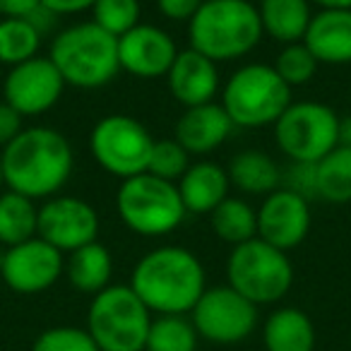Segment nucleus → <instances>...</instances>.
I'll return each instance as SVG.
<instances>
[{"label":"nucleus","mask_w":351,"mask_h":351,"mask_svg":"<svg viewBox=\"0 0 351 351\" xmlns=\"http://www.w3.org/2000/svg\"><path fill=\"white\" fill-rule=\"evenodd\" d=\"M5 186V181H3V149H0V188Z\"/></svg>","instance_id":"nucleus-42"},{"label":"nucleus","mask_w":351,"mask_h":351,"mask_svg":"<svg viewBox=\"0 0 351 351\" xmlns=\"http://www.w3.org/2000/svg\"><path fill=\"white\" fill-rule=\"evenodd\" d=\"M339 145L351 147V116L339 118Z\"/></svg>","instance_id":"nucleus-41"},{"label":"nucleus","mask_w":351,"mask_h":351,"mask_svg":"<svg viewBox=\"0 0 351 351\" xmlns=\"http://www.w3.org/2000/svg\"><path fill=\"white\" fill-rule=\"evenodd\" d=\"M311 8L308 0H260L258 15L263 32L284 46L303 41L313 20Z\"/></svg>","instance_id":"nucleus-24"},{"label":"nucleus","mask_w":351,"mask_h":351,"mask_svg":"<svg viewBox=\"0 0 351 351\" xmlns=\"http://www.w3.org/2000/svg\"><path fill=\"white\" fill-rule=\"evenodd\" d=\"M25 116L8 101H0V149H5L22 130H25Z\"/></svg>","instance_id":"nucleus-35"},{"label":"nucleus","mask_w":351,"mask_h":351,"mask_svg":"<svg viewBox=\"0 0 351 351\" xmlns=\"http://www.w3.org/2000/svg\"><path fill=\"white\" fill-rule=\"evenodd\" d=\"M265 351H313L315 325L301 308H277L263 325Z\"/></svg>","instance_id":"nucleus-22"},{"label":"nucleus","mask_w":351,"mask_h":351,"mask_svg":"<svg viewBox=\"0 0 351 351\" xmlns=\"http://www.w3.org/2000/svg\"><path fill=\"white\" fill-rule=\"evenodd\" d=\"M44 36L25 17H3L0 20V63L15 65L39 56Z\"/></svg>","instance_id":"nucleus-28"},{"label":"nucleus","mask_w":351,"mask_h":351,"mask_svg":"<svg viewBox=\"0 0 351 351\" xmlns=\"http://www.w3.org/2000/svg\"><path fill=\"white\" fill-rule=\"evenodd\" d=\"M210 224L217 239L234 248L258 236V210L243 197L229 195L212 210Z\"/></svg>","instance_id":"nucleus-25"},{"label":"nucleus","mask_w":351,"mask_h":351,"mask_svg":"<svg viewBox=\"0 0 351 351\" xmlns=\"http://www.w3.org/2000/svg\"><path fill=\"white\" fill-rule=\"evenodd\" d=\"M130 289L156 315H186L207 289L205 267L183 245H161L137 260Z\"/></svg>","instance_id":"nucleus-2"},{"label":"nucleus","mask_w":351,"mask_h":351,"mask_svg":"<svg viewBox=\"0 0 351 351\" xmlns=\"http://www.w3.org/2000/svg\"><path fill=\"white\" fill-rule=\"evenodd\" d=\"M258 5L250 0H205L188 22L191 49L215 63H229L258 49L263 39Z\"/></svg>","instance_id":"nucleus-3"},{"label":"nucleus","mask_w":351,"mask_h":351,"mask_svg":"<svg viewBox=\"0 0 351 351\" xmlns=\"http://www.w3.org/2000/svg\"><path fill=\"white\" fill-rule=\"evenodd\" d=\"M154 137L137 118L125 113H111L92 128L89 152L94 161L121 181L140 176L149 166Z\"/></svg>","instance_id":"nucleus-10"},{"label":"nucleus","mask_w":351,"mask_h":351,"mask_svg":"<svg viewBox=\"0 0 351 351\" xmlns=\"http://www.w3.org/2000/svg\"><path fill=\"white\" fill-rule=\"evenodd\" d=\"M191 164H193L191 154H188L176 140H154L147 173L156 176L161 181L178 183Z\"/></svg>","instance_id":"nucleus-32"},{"label":"nucleus","mask_w":351,"mask_h":351,"mask_svg":"<svg viewBox=\"0 0 351 351\" xmlns=\"http://www.w3.org/2000/svg\"><path fill=\"white\" fill-rule=\"evenodd\" d=\"M32 351H99L87 327L58 325L44 330L32 344Z\"/></svg>","instance_id":"nucleus-33"},{"label":"nucleus","mask_w":351,"mask_h":351,"mask_svg":"<svg viewBox=\"0 0 351 351\" xmlns=\"http://www.w3.org/2000/svg\"><path fill=\"white\" fill-rule=\"evenodd\" d=\"M197 332L186 315H156L147 332L145 351H195Z\"/></svg>","instance_id":"nucleus-29"},{"label":"nucleus","mask_w":351,"mask_h":351,"mask_svg":"<svg viewBox=\"0 0 351 351\" xmlns=\"http://www.w3.org/2000/svg\"><path fill=\"white\" fill-rule=\"evenodd\" d=\"M317 60L315 56L311 53L303 41H296V44H287L282 51H279L277 60H274V70L279 73V77L289 84V87H303L308 84L317 73Z\"/></svg>","instance_id":"nucleus-31"},{"label":"nucleus","mask_w":351,"mask_h":351,"mask_svg":"<svg viewBox=\"0 0 351 351\" xmlns=\"http://www.w3.org/2000/svg\"><path fill=\"white\" fill-rule=\"evenodd\" d=\"M149 325L152 311L130 284H111L89 303L87 332L99 351H145Z\"/></svg>","instance_id":"nucleus-7"},{"label":"nucleus","mask_w":351,"mask_h":351,"mask_svg":"<svg viewBox=\"0 0 351 351\" xmlns=\"http://www.w3.org/2000/svg\"><path fill=\"white\" fill-rule=\"evenodd\" d=\"M41 0H0V15L3 17H27Z\"/></svg>","instance_id":"nucleus-39"},{"label":"nucleus","mask_w":351,"mask_h":351,"mask_svg":"<svg viewBox=\"0 0 351 351\" xmlns=\"http://www.w3.org/2000/svg\"><path fill=\"white\" fill-rule=\"evenodd\" d=\"M320 10H351V0H308Z\"/></svg>","instance_id":"nucleus-40"},{"label":"nucleus","mask_w":351,"mask_h":351,"mask_svg":"<svg viewBox=\"0 0 351 351\" xmlns=\"http://www.w3.org/2000/svg\"><path fill=\"white\" fill-rule=\"evenodd\" d=\"M205 0H156V8L166 20L173 22H191L193 15L200 10Z\"/></svg>","instance_id":"nucleus-36"},{"label":"nucleus","mask_w":351,"mask_h":351,"mask_svg":"<svg viewBox=\"0 0 351 351\" xmlns=\"http://www.w3.org/2000/svg\"><path fill=\"white\" fill-rule=\"evenodd\" d=\"M166 84L183 108L212 104L219 92V68L215 60L197 53L195 49L178 51L173 65L166 73Z\"/></svg>","instance_id":"nucleus-17"},{"label":"nucleus","mask_w":351,"mask_h":351,"mask_svg":"<svg viewBox=\"0 0 351 351\" xmlns=\"http://www.w3.org/2000/svg\"><path fill=\"white\" fill-rule=\"evenodd\" d=\"M3 260H5V245H0V269H3Z\"/></svg>","instance_id":"nucleus-43"},{"label":"nucleus","mask_w":351,"mask_h":351,"mask_svg":"<svg viewBox=\"0 0 351 351\" xmlns=\"http://www.w3.org/2000/svg\"><path fill=\"white\" fill-rule=\"evenodd\" d=\"M39 229V207L20 193L5 191L0 195V245L12 248L34 239Z\"/></svg>","instance_id":"nucleus-26"},{"label":"nucleus","mask_w":351,"mask_h":351,"mask_svg":"<svg viewBox=\"0 0 351 351\" xmlns=\"http://www.w3.org/2000/svg\"><path fill=\"white\" fill-rule=\"evenodd\" d=\"M279 188L291 191L296 195L315 197V164H303V161H291L287 169H282V183Z\"/></svg>","instance_id":"nucleus-34"},{"label":"nucleus","mask_w":351,"mask_h":351,"mask_svg":"<svg viewBox=\"0 0 351 351\" xmlns=\"http://www.w3.org/2000/svg\"><path fill=\"white\" fill-rule=\"evenodd\" d=\"M315 197L332 205L351 202V147L337 145L315 164Z\"/></svg>","instance_id":"nucleus-27"},{"label":"nucleus","mask_w":351,"mask_h":351,"mask_svg":"<svg viewBox=\"0 0 351 351\" xmlns=\"http://www.w3.org/2000/svg\"><path fill=\"white\" fill-rule=\"evenodd\" d=\"M272 128L274 142L289 161L317 164L339 145V116L320 101H291Z\"/></svg>","instance_id":"nucleus-9"},{"label":"nucleus","mask_w":351,"mask_h":351,"mask_svg":"<svg viewBox=\"0 0 351 351\" xmlns=\"http://www.w3.org/2000/svg\"><path fill=\"white\" fill-rule=\"evenodd\" d=\"M65 80L60 77L58 68L51 63V58H36L25 60V63L10 68L3 84V94L12 108L22 113L25 118H34L41 113L51 111L60 101L65 92Z\"/></svg>","instance_id":"nucleus-14"},{"label":"nucleus","mask_w":351,"mask_h":351,"mask_svg":"<svg viewBox=\"0 0 351 351\" xmlns=\"http://www.w3.org/2000/svg\"><path fill=\"white\" fill-rule=\"evenodd\" d=\"M49 58L65 84L77 89H101L121 73L118 39L92 20L56 32Z\"/></svg>","instance_id":"nucleus-4"},{"label":"nucleus","mask_w":351,"mask_h":351,"mask_svg":"<svg viewBox=\"0 0 351 351\" xmlns=\"http://www.w3.org/2000/svg\"><path fill=\"white\" fill-rule=\"evenodd\" d=\"M303 44L317 63H351V10H320L313 15Z\"/></svg>","instance_id":"nucleus-20"},{"label":"nucleus","mask_w":351,"mask_h":351,"mask_svg":"<svg viewBox=\"0 0 351 351\" xmlns=\"http://www.w3.org/2000/svg\"><path fill=\"white\" fill-rule=\"evenodd\" d=\"M142 5L140 0H97L92 8V22L104 32L121 39L140 25Z\"/></svg>","instance_id":"nucleus-30"},{"label":"nucleus","mask_w":351,"mask_h":351,"mask_svg":"<svg viewBox=\"0 0 351 351\" xmlns=\"http://www.w3.org/2000/svg\"><path fill=\"white\" fill-rule=\"evenodd\" d=\"M197 337L212 344H239L253 335L258 325V306L241 296L229 284L205 289L191 311Z\"/></svg>","instance_id":"nucleus-11"},{"label":"nucleus","mask_w":351,"mask_h":351,"mask_svg":"<svg viewBox=\"0 0 351 351\" xmlns=\"http://www.w3.org/2000/svg\"><path fill=\"white\" fill-rule=\"evenodd\" d=\"M65 272V258L58 248L46 243L44 239H34L5 248V260L0 277L15 293L32 296L51 289Z\"/></svg>","instance_id":"nucleus-13"},{"label":"nucleus","mask_w":351,"mask_h":351,"mask_svg":"<svg viewBox=\"0 0 351 351\" xmlns=\"http://www.w3.org/2000/svg\"><path fill=\"white\" fill-rule=\"evenodd\" d=\"M219 104L234 128H267L289 108L291 87L279 77L274 65L248 63L226 80Z\"/></svg>","instance_id":"nucleus-5"},{"label":"nucleus","mask_w":351,"mask_h":351,"mask_svg":"<svg viewBox=\"0 0 351 351\" xmlns=\"http://www.w3.org/2000/svg\"><path fill=\"white\" fill-rule=\"evenodd\" d=\"M311 221V200L277 188L258 207V239L289 253L306 241Z\"/></svg>","instance_id":"nucleus-15"},{"label":"nucleus","mask_w":351,"mask_h":351,"mask_svg":"<svg viewBox=\"0 0 351 351\" xmlns=\"http://www.w3.org/2000/svg\"><path fill=\"white\" fill-rule=\"evenodd\" d=\"M176 186L188 215H212V210L224 202L231 191L229 173L224 166L207 159L193 161Z\"/></svg>","instance_id":"nucleus-19"},{"label":"nucleus","mask_w":351,"mask_h":351,"mask_svg":"<svg viewBox=\"0 0 351 351\" xmlns=\"http://www.w3.org/2000/svg\"><path fill=\"white\" fill-rule=\"evenodd\" d=\"M116 210L123 224L132 234L145 239L173 234L188 215L178 186L161 181L147 171L121 181L116 193Z\"/></svg>","instance_id":"nucleus-6"},{"label":"nucleus","mask_w":351,"mask_h":351,"mask_svg":"<svg viewBox=\"0 0 351 351\" xmlns=\"http://www.w3.org/2000/svg\"><path fill=\"white\" fill-rule=\"evenodd\" d=\"M178 49L173 36L156 25H140L118 39V63L121 70L137 80L166 77Z\"/></svg>","instance_id":"nucleus-16"},{"label":"nucleus","mask_w":351,"mask_h":351,"mask_svg":"<svg viewBox=\"0 0 351 351\" xmlns=\"http://www.w3.org/2000/svg\"><path fill=\"white\" fill-rule=\"evenodd\" d=\"M99 229L101 221L97 210L82 197L53 195L39 207L36 236L58 248L63 255L99 241Z\"/></svg>","instance_id":"nucleus-12"},{"label":"nucleus","mask_w":351,"mask_h":351,"mask_svg":"<svg viewBox=\"0 0 351 351\" xmlns=\"http://www.w3.org/2000/svg\"><path fill=\"white\" fill-rule=\"evenodd\" d=\"M73 145L63 132L49 125L25 128L3 149L5 188L34 202L60 195L73 176Z\"/></svg>","instance_id":"nucleus-1"},{"label":"nucleus","mask_w":351,"mask_h":351,"mask_svg":"<svg viewBox=\"0 0 351 351\" xmlns=\"http://www.w3.org/2000/svg\"><path fill=\"white\" fill-rule=\"evenodd\" d=\"M25 20L32 22V27H34L36 32H39L41 36H49L56 32V27H58L60 17L56 15L53 10H49V8L44 5V3H39V5L34 8V10L29 12V15L25 17Z\"/></svg>","instance_id":"nucleus-37"},{"label":"nucleus","mask_w":351,"mask_h":351,"mask_svg":"<svg viewBox=\"0 0 351 351\" xmlns=\"http://www.w3.org/2000/svg\"><path fill=\"white\" fill-rule=\"evenodd\" d=\"M234 123L224 106L217 101L191 106L176 121L173 140L191 156H207L229 140Z\"/></svg>","instance_id":"nucleus-18"},{"label":"nucleus","mask_w":351,"mask_h":351,"mask_svg":"<svg viewBox=\"0 0 351 351\" xmlns=\"http://www.w3.org/2000/svg\"><path fill=\"white\" fill-rule=\"evenodd\" d=\"M111 274H113V258L106 245L99 243V241L68 253L65 277H68L70 287L75 291L97 296L99 291L111 287Z\"/></svg>","instance_id":"nucleus-23"},{"label":"nucleus","mask_w":351,"mask_h":351,"mask_svg":"<svg viewBox=\"0 0 351 351\" xmlns=\"http://www.w3.org/2000/svg\"><path fill=\"white\" fill-rule=\"evenodd\" d=\"M226 173L231 186L239 188L243 195L267 197L282 183V166L263 149H243L231 156Z\"/></svg>","instance_id":"nucleus-21"},{"label":"nucleus","mask_w":351,"mask_h":351,"mask_svg":"<svg viewBox=\"0 0 351 351\" xmlns=\"http://www.w3.org/2000/svg\"><path fill=\"white\" fill-rule=\"evenodd\" d=\"M49 10H53L58 17H68V15H77V12L92 10L97 0H41Z\"/></svg>","instance_id":"nucleus-38"},{"label":"nucleus","mask_w":351,"mask_h":351,"mask_svg":"<svg viewBox=\"0 0 351 351\" xmlns=\"http://www.w3.org/2000/svg\"><path fill=\"white\" fill-rule=\"evenodd\" d=\"M226 284L250 303L269 306L289 293L293 284V265L289 253L255 236L231 248L226 260Z\"/></svg>","instance_id":"nucleus-8"}]
</instances>
